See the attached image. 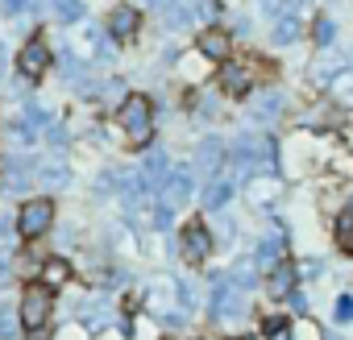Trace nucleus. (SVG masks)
<instances>
[{"instance_id":"obj_1","label":"nucleus","mask_w":353,"mask_h":340,"mask_svg":"<svg viewBox=\"0 0 353 340\" xmlns=\"http://www.w3.org/2000/svg\"><path fill=\"white\" fill-rule=\"evenodd\" d=\"M117 125L125 129V137H129L133 145H145L150 133H154V108H150V96L129 92V96L121 100V108H117Z\"/></svg>"},{"instance_id":"obj_2","label":"nucleus","mask_w":353,"mask_h":340,"mask_svg":"<svg viewBox=\"0 0 353 340\" xmlns=\"http://www.w3.org/2000/svg\"><path fill=\"white\" fill-rule=\"evenodd\" d=\"M212 282H216V286H212V315H216V319H225V323L241 319V315L250 311L245 290H241L233 278H212Z\"/></svg>"},{"instance_id":"obj_3","label":"nucleus","mask_w":353,"mask_h":340,"mask_svg":"<svg viewBox=\"0 0 353 340\" xmlns=\"http://www.w3.org/2000/svg\"><path fill=\"white\" fill-rule=\"evenodd\" d=\"M50 224H54V204H50V200H30V204L17 212V233H21L26 241H38Z\"/></svg>"},{"instance_id":"obj_4","label":"nucleus","mask_w":353,"mask_h":340,"mask_svg":"<svg viewBox=\"0 0 353 340\" xmlns=\"http://www.w3.org/2000/svg\"><path fill=\"white\" fill-rule=\"evenodd\" d=\"M46 71H50V46H46L42 38H30V42L17 50V75L30 79V83H38Z\"/></svg>"},{"instance_id":"obj_5","label":"nucleus","mask_w":353,"mask_h":340,"mask_svg":"<svg viewBox=\"0 0 353 340\" xmlns=\"http://www.w3.org/2000/svg\"><path fill=\"white\" fill-rule=\"evenodd\" d=\"M50 319V290L46 286H30L21 295V328L26 332H42Z\"/></svg>"},{"instance_id":"obj_6","label":"nucleus","mask_w":353,"mask_h":340,"mask_svg":"<svg viewBox=\"0 0 353 340\" xmlns=\"http://www.w3.org/2000/svg\"><path fill=\"white\" fill-rule=\"evenodd\" d=\"M192 191H196V183H192V166H174L170 175H166V183H162V208H183L188 200H192Z\"/></svg>"},{"instance_id":"obj_7","label":"nucleus","mask_w":353,"mask_h":340,"mask_svg":"<svg viewBox=\"0 0 353 340\" xmlns=\"http://www.w3.org/2000/svg\"><path fill=\"white\" fill-rule=\"evenodd\" d=\"M237 162H241L245 170L270 166V162H274V141H270V137H241V141H237Z\"/></svg>"},{"instance_id":"obj_8","label":"nucleus","mask_w":353,"mask_h":340,"mask_svg":"<svg viewBox=\"0 0 353 340\" xmlns=\"http://www.w3.org/2000/svg\"><path fill=\"white\" fill-rule=\"evenodd\" d=\"M179 249H183L188 262H204V257L212 253V233H208L200 220H192V224L183 229V237H179Z\"/></svg>"},{"instance_id":"obj_9","label":"nucleus","mask_w":353,"mask_h":340,"mask_svg":"<svg viewBox=\"0 0 353 340\" xmlns=\"http://www.w3.org/2000/svg\"><path fill=\"white\" fill-rule=\"evenodd\" d=\"M221 87H225L229 96H250V92H254V71H250L245 63H225Z\"/></svg>"},{"instance_id":"obj_10","label":"nucleus","mask_w":353,"mask_h":340,"mask_svg":"<svg viewBox=\"0 0 353 340\" xmlns=\"http://www.w3.org/2000/svg\"><path fill=\"white\" fill-rule=\"evenodd\" d=\"M137 25H141V17H137L133 5H117V9L108 13V34H112V38H133Z\"/></svg>"},{"instance_id":"obj_11","label":"nucleus","mask_w":353,"mask_h":340,"mask_svg":"<svg viewBox=\"0 0 353 340\" xmlns=\"http://www.w3.org/2000/svg\"><path fill=\"white\" fill-rule=\"evenodd\" d=\"M196 46H200V54H204V59H229V46H233V42H229V34H225V30H204Z\"/></svg>"},{"instance_id":"obj_12","label":"nucleus","mask_w":353,"mask_h":340,"mask_svg":"<svg viewBox=\"0 0 353 340\" xmlns=\"http://www.w3.org/2000/svg\"><path fill=\"white\" fill-rule=\"evenodd\" d=\"M283 104H287L283 92H266V96H258V100L250 104V116H254V120H274V116L283 112Z\"/></svg>"},{"instance_id":"obj_13","label":"nucleus","mask_w":353,"mask_h":340,"mask_svg":"<svg viewBox=\"0 0 353 340\" xmlns=\"http://www.w3.org/2000/svg\"><path fill=\"white\" fill-rule=\"evenodd\" d=\"M283 249H287V245H283V237H279V233H270V237L258 245L254 266H270V270H274V266H283Z\"/></svg>"},{"instance_id":"obj_14","label":"nucleus","mask_w":353,"mask_h":340,"mask_svg":"<svg viewBox=\"0 0 353 340\" xmlns=\"http://www.w3.org/2000/svg\"><path fill=\"white\" fill-rule=\"evenodd\" d=\"M295 282H299V274H295V266L291 262H283V266H274L270 270V295H295Z\"/></svg>"},{"instance_id":"obj_15","label":"nucleus","mask_w":353,"mask_h":340,"mask_svg":"<svg viewBox=\"0 0 353 340\" xmlns=\"http://www.w3.org/2000/svg\"><path fill=\"white\" fill-rule=\"evenodd\" d=\"M225 162V145L216 141V137H208L204 145H200V153H196V166L204 170V175H216V166Z\"/></svg>"},{"instance_id":"obj_16","label":"nucleus","mask_w":353,"mask_h":340,"mask_svg":"<svg viewBox=\"0 0 353 340\" xmlns=\"http://www.w3.org/2000/svg\"><path fill=\"white\" fill-rule=\"evenodd\" d=\"M42 282H46V290H59V286H67V282H71V266H67L63 257H50V262L42 266Z\"/></svg>"},{"instance_id":"obj_17","label":"nucleus","mask_w":353,"mask_h":340,"mask_svg":"<svg viewBox=\"0 0 353 340\" xmlns=\"http://www.w3.org/2000/svg\"><path fill=\"white\" fill-rule=\"evenodd\" d=\"M46 9H54V17H59L63 25H75V21L88 17V13H83V0H46Z\"/></svg>"},{"instance_id":"obj_18","label":"nucleus","mask_w":353,"mask_h":340,"mask_svg":"<svg viewBox=\"0 0 353 340\" xmlns=\"http://www.w3.org/2000/svg\"><path fill=\"white\" fill-rule=\"evenodd\" d=\"M30 187V162H13L5 166V191H26Z\"/></svg>"},{"instance_id":"obj_19","label":"nucleus","mask_w":353,"mask_h":340,"mask_svg":"<svg viewBox=\"0 0 353 340\" xmlns=\"http://www.w3.org/2000/svg\"><path fill=\"white\" fill-rule=\"evenodd\" d=\"M38 175H42V183H50V187H63L67 179H71V170H67V162H63V153H54L42 170H38Z\"/></svg>"},{"instance_id":"obj_20","label":"nucleus","mask_w":353,"mask_h":340,"mask_svg":"<svg viewBox=\"0 0 353 340\" xmlns=\"http://www.w3.org/2000/svg\"><path fill=\"white\" fill-rule=\"evenodd\" d=\"M229 195H233V183L229 179H216V183H208V191H204V208H225L229 204Z\"/></svg>"},{"instance_id":"obj_21","label":"nucleus","mask_w":353,"mask_h":340,"mask_svg":"<svg viewBox=\"0 0 353 340\" xmlns=\"http://www.w3.org/2000/svg\"><path fill=\"white\" fill-rule=\"evenodd\" d=\"M312 38H316V46H320V50H328V46H332V38H336V21H332V17H320V21H316V30H312Z\"/></svg>"},{"instance_id":"obj_22","label":"nucleus","mask_w":353,"mask_h":340,"mask_svg":"<svg viewBox=\"0 0 353 340\" xmlns=\"http://www.w3.org/2000/svg\"><path fill=\"white\" fill-rule=\"evenodd\" d=\"M279 191H283V183H270V179H258V183H250V195H254L258 204H270Z\"/></svg>"},{"instance_id":"obj_23","label":"nucleus","mask_w":353,"mask_h":340,"mask_svg":"<svg viewBox=\"0 0 353 340\" xmlns=\"http://www.w3.org/2000/svg\"><path fill=\"white\" fill-rule=\"evenodd\" d=\"M79 315L88 319V328H104L108 323V303H88V307H79Z\"/></svg>"},{"instance_id":"obj_24","label":"nucleus","mask_w":353,"mask_h":340,"mask_svg":"<svg viewBox=\"0 0 353 340\" xmlns=\"http://www.w3.org/2000/svg\"><path fill=\"white\" fill-rule=\"evenodd\" d=\"M295 38H299V21L295 17H283L274 25V42H295Z\"/></svg>"},{"instance_id":"obj_25","label":"nucleus","mask_w":353,"mask_h":340,"mask_svg":"<svg viewBox=\"0 0 353 340\" xmlns=\"http://www.w3.org/2000/svg\"><path fill=\"white\" fill-rule=\"evenodd\" d=\"M9 336H17V315L0 311V340H9Z\"/></svg>"},{"instance_id":"obj_26","label":"nucleus","mask_w":353,"mask_h":340,"mask_svg":"<svg viewBox=\"0 0 353 340\" xmlns=\"http://www.w3.org/2000/svg\"><path fill=\"white\" fill-rule=\"evenodd\" d=\"M349 319H353V299L341 295V299H336V323H349Z\"/></svg>"},{"instance_id":"obj_27","label":"nucleus","mask_w":353,"mask_h":340,"mask_svg":"<svg viewBox=\"0 0 353 340\" xmlns=\"http://www.w3.org/2000/svg\"><path fill=\"white\" fill-rule=\"evenodd\" d=\"M332 87H336V96H341L345 104H353V75H341V79H336Z\"/></svg>"},{"instance_id":"obj_28","label":"nucleus","mask_w":353,"mask_h":340,"mask_svg":"<svg viewBox=\"0 0 353 340\" xmlns=\"http://www.w3.org/2000/svg\"><path fill=\"white\" fill-rule=\"evenodd\" d=\"M291 340H320V332H316L307 319H299V328H295V336H291Z\"/></svg>"},{"instance_id":"obj_29","label":"nucleus","mask_w":353,"mask_h":340,"mask_svg":"<svg viewBox=\"0 0 353 340\" xmlns=\"http://www.w3.org/2000/svg\"><path fill=\"white\" fill-rule=\"evenodd\" d=\"M262 328H266V336H279V332L287 328V319H283V315H266V323H262Z\"/></svg>"},{"instance_id":"obj_30","label":"nucleus","mask_w":353,"mask_h":340,"mask_svg":"<svg viewBox=\"0 0 353 340\" xmlns=\"http://www.w3.org/2000/svg\"><path fill=\"white\" fill-rule=\"evenodd\" d=\"M336 237H341V245H345V249H353V220H341Z\"/></svg>"},{"instance_id":"obj_31","label":"nucleus","mask_w":353,"mask_h":340,"mask_svg":"<svg viewBox=\"0 0 353 340\" xmlns=\"http://www.w3.org/2000/svg\"><path fill=\"white\" fill-rule=\"evenodd\" d=\"M26 9V0H0V13H5V17H17Z\"/></svg>"},{"instance_id":"obj_32","label":"nucleus","mask_w":353,"mask_h":340,"mask_svg":"<svg viewBox=\"0 0 353 340\" xmlns=\"http://www.w3.org/2000/svg\"><path fill=\"white\" fill-rule=\"evenodd\" d=\"M287 307H291L295 315H303V311H307V303H303V295H287Z\"/></svg>"},{"instance_id":"obj_33","label":"nucleus","mask_w":353,"mask_h":340,"mask_svg":"<svg viewBox=\"0 0 353 340\" xmlns=\"http://www.w3.org/2000/svg\"><path fill=\"white\" fill-rule=\"evenodd\" d=\"M0 79H5V46H0Z\"/></svg>"},{"instance_id":"obj_34","label":"nucleus","mask_w":353,"mask_h":340,"mask_svg":"<svg viewBox=\"0 0 353 340\" xmlns=\"http://www.w3.org/2000/svg\"><path fill=\"white\" fill-rule=\"evenodd\" d=\"M345 141H349V145H353V125H349V129H345Z\"/></svg>"},{"instance_id":"obj_35","label":"nucleus","mask_w":353,"mask_h":340,"mask_svg":"<svg viewBox=\"0 0 353 340\" xmlns=\"http://www.w3.org/2000/svg\"><path fill=\"white\" fill-rule=\"evenodd\" d=\"M349 220H353V191H349Z\"/></svg>"},{"instance_id":"obj_36","label":"nucleus","mask_w":353,"mask_h":340,"mask_svg":"<svg viewBox=\"0 0 353 340\" xmlns=\"http://www.w3.org/2000/svg\"><path fill=\"white\" fill-rule=\"evenodd\" d=\"M5 274H9V270H5V262H0V282H5Z\"/></svg>"},{"instance_id":"obj_37","label":"nucleus","mask_w":353,"mask_h":340,"mask_svg":"<svg viewBox=\"0 0 353 340\" xmlns=\"http://www.w3.org/2000/svg\"><path fill=\"white\" fill-rule=\"evenodd\" d=\"M279 340H291V336H279Z\"/></svg>"},{"instance_id":"obj_38","label":"nucleus","mask_w":353,"mask_h":340,"mask_svg":"<svg viewBox=\"0 0 353 340\" xmlns=\"http://www.w3.org/2000/svg\"><path fill=\"white\" fill-rule=\"evenodd\" d=\"M229 340H237V336H229Z\"/></svg>"}]
</instances>
